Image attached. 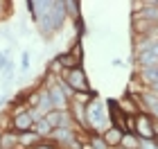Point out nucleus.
Masks as SVG:
<instances>
[{
	"instance_id": "obj_1",
	"label": "nucleus",
	"mask_w": 158,
	"mask_h": 149,
	"mask_svg": "<svg viewBox=\"0 0 158 149\" xmlns=\"http://www.w3.org/2000/svg\"><path fill=\"white\" fill-rule=\"evenodd\" d=\"M27 9H30L34 25L39 27L43 36H52L63 27L68 14H66V2L63 0H27Z\"/></svg>"
},
{
	"instance_id": "obj_2",
	"label": "nucleus",
	"mask_w": 158,
	"mask_h": 149,
	"mask_svg": "<svg viewBox=\"0 0 158 149\" xmlns=\"http://www.w3.org/2000/svg\"><path fill=\"white\" fill-rule=\"evenodd\" d=\"M86 122H88V131L90 133H102L111 126V120H109V102H102L99 97H95L93 102L86 106Z\"/></svg>"
},
{
	"instance_id": "obj_3",
	"label": "nucleus",
	"mask_w": 158,
	"mask_h": 149,
	"mask_svg": "<svg viewBox=\"0 0 158 149\" xmlns=\"http://www.w3.org/2000/svg\"><path fill=\"white\" fill-rule=\"evenodd\" d=\"M59 77L68 84V88L73 90V93H86V90H90L88 75H86L84 66L73 68V70H61V75H59Z\"/></svg>"
},
{
	"instance_id": "obj_4",
	"label": "nucleus",
	"mask_w": 158,
	"mask_h": 149,
	"mask_svg": "<svg viewBox=\"0 0 158 149\" xmlns=\"http://www.w3.org/2000/svg\"><path fill=\"white\" fill-rule=\"evenodd\" d=\"M135 136H138V140H154L156 138L154 118L149 113H138L135 115Z\"/></svg>"
},
{
	"instance_id": "obj_5",
	"label": "nucleus",
	"mask_w": 158,
	"mask_h": 149,
	"mask_svg": "<svg viewBox=\"0 0 158 149\" xmlns=\"http://www.w3.org/2000/svg\"><path fill=\"white\" fill-rule=\"evenodd\" d=\"M32 126H34V118L30 115V111H23V113H16V115H11L9 131L25 133V131H32Z\"/></svg>"
},
{
	"instance_id": "obj_6",
	"label": "nucleus",
	"mask_w": 158,
	"mask_h": 149,
	"mask_svg": "<svg viewBox=\"0 0 158 149\" xmlns=\"http://www.w3.org/2000/svg\"><path fill=\"white\" fill-rule=\"evenodd\" d=\"M113 102L124 115H138L140 113V97H135V95H124L120 99H113Z\"/></svg>"
},
{
	"instance_id": "obj_7",
	"label": "nucleus",
	"mask_w": 158,
	"mask_h": 149,
	"mask_svg": "<svg viewBox=\"0 0 158 149\" xmlns=\"http://www.w3.org/2000/svg\"><path fill=\"white\" fill-rule=\"evenodd\" d=\"M122 136H124V133H122L120 129H115V126H109V129L102 133V140L106 143V147H109V149H115V147H120Z\"/></svg>"
},
{
	"instance_id": "obj_8",
	"label": "nucleus",
	"mask_w": 158,
	"mask_h": 149,
	"mask_svg": "<svg viewBox=\"0 0 158 149\" xmlns=\"http://www.w3.org/2000/svg\"><path fill=\"white\" fill-rule=\"evenodd\" d=\"M41 143V138L36 136L34 131H25V133H18V149H32Z\"/></svg>"
},
{
	"instance_id": "obj_9",
	"label": "nucleus",
	"mask_w": 158,
	"mask_h": 149,
	"mask_svg": "<svg viewBox=\"0 0 158 149\" xmlns=\"http://www.w3.org/2000/svg\"><path fill=\"white\" fill-rule=\"evenodd\" d=\"M0 149H18V133L16 131H2V136H0Z\"/></svg>"
},
{
	"instance_id": "obj_10",
	"label": "nucleus",
	"mask_w": 158,
	"mask_h": 149,
	"mask_svg": "<svg viewBox=\"0 0 158 149\" xmlns=\"http://www.w3.org/2000/svg\"><path fill=\"white\" fill-rule=\"evenodd\" d=\"M32 131L36 133L41 140H48V138H50V133H52V126L48 124V120H45V118H41V120H36V122H34Z\"/></svg>"
},
{
	"instance_id": "obj_11",
	"label": "nucleus",
	"mask_w": 158,
	"mask_h": 149,
	"mask_svg": "<svg viewBox=\"0 0 158 149\" xmlns=\"http://www.w3.org/2000/svg\"><path fill=\"white\" fill-rule=\"evenodd\" d=\"M68 54H70V59H73L75 63H79V66L84 63V45H81V39H77L75 43H73V48L68 50Z\"/></svg>"
},
{
	"instance_id": "obj_12",
	"label": "nucleus",
	"mask_w": 158,
	"mask_h": 149,
	"mask_svg": "<svg viewBox=\"0 0 158 149\" xmlns=\"http://www.w3.org/2000/svg\"><path fill=\"white\" fill-rule=\"evenodd\" d=\"M97 97V90H86V93H73V97H70V102H79V104H84V106H88L93 99Z\"/></svg>"
},
{
	"instance_id": "obj_13",
	"label": "nucleus",
	"mask_w": 158,
	"mask_h": 149,
	"mask_svg": "<svg viewBox=\"0 0 158 149\" xmlns=\"http://www.w3.org/2000/svg\"><path fill=\"white\" fill-rule=\"evenodd\" d=\"M138 136H135V133H124V136H122V140H120V147L122 149H138Z\"/></svg>"
},
{
	"instance_id": "obj_14",
	"label": "nucleus",
	"mask_w": 158,
	"mask_h": 149,
	"mask_svg": "<svg viewBox=\"0 0 158 149\" xmlns=\"http://www.w3.org/2000/svg\"><path fill=\"white\" fill-rule=\"evenodd\" d=\"M88 143H90L93 149H109V147H106V143L102 140V136H97V133H90V136H88Z\"/></svg>"
},
{
	"instance_id": "obj_15",
	"label": "nucleus",
	"mask_w": 158,
	"mask_h": 149,
	"mask_svg": "<svg viewBox=\"0 0 158 149\" xmlns=\"http://www.w3.org/2000/svg\"><path fill=\"white\" fill-rule=\"evenodd\" d=\"M66 14L75 18H81V14H79V2H73V0H66Z\"/></svg>"
},
{
	"instance_id": "obj_16",
	"label": "nucleus",
	"mask_w": 158,
	"mask_h": 149,
	"mask_svg": "<svg viewBox=\"0 0 158 149\" xmlns=\"http://www.w3.org/2000/svg\"><path fill=\"white\" fill-rule=\"evenodd\" d=\"M27 68H30V52L25 50V52L20 54V72H25Z\"/></svg>"
},
{
	"instance_id": "obj_17",
	"label": "nucleus",
	"mask_w": 158,
	"mask_h": 149,
	"mask_svg": "<svg viewBox=\"0 0 158 149\" xmlns=\"http://www.w3.org/2000/svg\"><path fill=\"white\" fill-rule=\"evenodd\" d=\"M138 149H158V145L154 140H140L138 143Z\"/></svg>"
},
{
	"instance_id": "obj_18",
	"label": "nucleus",
	"mask_w": 158,
	"mask_h": 149,
	"mask_svg": "<svg viewBox=\"0 0 158 149\" xmlns=\"http://www.w3.org/2000/svg\"><path fill=\"white\" fill-rule=\"evenodd\" d=\"M32 149H56V145L50 143V140H41V143H39L36 147H32Z\"/></svg>"
},
{
	"instance_id": "obj_19",
	"label": "nucleus",
	"mask_w": 158,
	"mask_h": 149,
	"mask_svg": "<svg viewBox=\"0 0 158 149\" xmlns=\"http://www.w3.org/2000/svg\"><path fill=\"white\" fill-rule=\"evenodd\" d=\"M7 7H9V2H5V0H0V20H2L7 14H9V9H7Z\"/></svg>"
},
{
	"instance_id": "obj_20",
	"label": "nucleus",
	"mask_w": 158,
	"mask_h": 149,
	"mask_svg": "<svg viewBox=\"0 0 158 149\" xmlns=\"http://www.w3.org/2000/svg\"><path fill=\"white\" fill-rule=\"evenodd\" d=\"M149 52H152V54L156 56V59H158V41H154V45L149 48Z\"/></svg>"
},
{
	"instance_id": "obj_21",
	"label": "nucleus",
	"mask_w": 158,
	"mask_h": 149,
	"mask_svg": "<svg viewBox=\"0 0 158 149\" xmlns=\"http://www.w3.org/2000/svg\"><path fill=\"white\" fill-rule=\"evenodd\" d=\"M7 104V95H0V106H5Z\"/></svg>"
},
{
	"instance_id": "obj_22",
	"label": "nucleus",
	"mask_w": 158,
	"mask_h": 149,
	"mask_svg": "<svg viewBox=\"0 0 158 149\" xmlns=\"http://www.w3.org/2000/svg\"><path fill=\"white\" fill-rule=\"evenodd\" d=\"M154 131H156V136H158V120H154Z\"/></svg>"
},
{
	"instance_id": "obj_23",
	"label": "nucleus",
	"mask_w": 158,
	"mask_h": 149,
	"mask_svg": "<svg viewBox=\"0 0 158 149\" xmlns=\"http://www.w3.org/2000/svg\"><path fill=\"white\" fill-rule=\"evenodd\" d=\"M154 143H156V145H158V136H156V138H154Z\"/></svg>"
},
{
	"instance_id": "obj_24",
	"label": "nucleus",
	"mask_w": 158,
	"mask_h": 149,
	"mask_svg": "<svg viewBox=\"0 0 158 149\" xmlns=\"http://www.w3.org/2000/svg\"><path fill=\"white\" fill-rule=\"evenodd\" d=\"M0 136H2V129H0Z\"/></svg>"
},
{
	"instance_id": "obj_25",
	"label": "nucleus",
	"mask_w": 158,
	"mask_h": 149,
	"mask_svg": "<svg viewBox=\"0 0 158 149\" xmlns=\"http://www.w3.org/2000/svg\"><path fill=\"white\" fill-rule=\"evenodd\" d=\"M115 149H122V147H115Z\"/></svg>"
}]
</instances>
